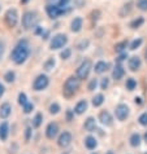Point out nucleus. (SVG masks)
I'll list each match as a JSON object with an SVG mask.
<instances>
[{"mask_svg": "<svg viewBox=\"0 0 147 154\" xmlns=\"http://www.w3.org/2000/svg\"><path fill=\"white\" fill-rule=\"evenodd\" d=\"M29 44L26 40H20L17 43V45L15 47L13 52H12V60L16 63H22L26 61V58L29 57Z\"/></svg>", "mask_w": 147, "mask_h": 154, "instance_id": "1", "label": "nucleus"}, {"mask_svg": "<svg viewBox=\"0 0 147 154\" xmlns=\"http://www.w3.org/2000/svg\"><path fill=\"white\" fill-rule=\"evenodd\" d=\"M37 21H38V17L35 12H26L22 17V26L25 30H29L37 23Z\"/></svg>", "mask_w": 147, "mask_h": 154, "instance_id": "2", "label": "nucleus"}, {"mask_svg": "<svg viewBox=\"0 0 147 154\" xmlns=\"http://www.w3.org/2000/svg\"><path fill=\"white\" fill-rule=\"evenodd\" d=\"M78 79L73 78V76H70V78L67 79L65 84H64V93H65L67 96H72L73 93H74L77 91V88H78Z\"/></svg>", "mask_w": 147, "mask_h": 154, "instance_id": "3", "label": "nucleus"}, {"mask_svg": "<svg viewBox=\"0 0 147 154\" xmlns=\"http://www.w3.org/2000/svg\"><path fill=\"white\" fill-rule=\"evenodd\" d=\"M91 70V61L90 60H86L81 63V66L77 69V76L78 79H86L89 76V72Z\"/></svg>", "mask_w": 147, "mask_h": 154, "instance_id": "4", "label": "nucleus"}, {"mask_svg": "<svg viewBox=\"0 0 147 154\" xmlns=\"http://www.w3.org/2000/svg\"><path fill=\"white\" fill-rule=\"evenodd\" d=\"M67 42H68L67 35H64V34H59V35L54 36L52 42H51V48L52 49H59V48H61V47L65 45Z\"/></svg>", "mask_w": 147, "mask_h": 154, "instance_id": "5", "label": "nucleus"}, {"mask_svg": "<svg viewBox=\"0 0 147 154\" xmlns=\"http://www.w3.org/2000/svg\"><path fill=\"white\" fill-rule=\"evenodd\" d=\"M47 13H48L51 18H57L60 14L64 13V7L56 5V4H50V5H47Z\"/></svg>", "mask_w": 147, "mask_h": 154, "instance_id": "6", "label": "nucleus"}, {"mask_svg": "<svg viewBox=\"0 0 147 154\" xmlns=\"http://www.w3.org/2000/svg\"><path fill=\"white\" fill-rule=\"evenodd\" d=\"M129 115V108L125 104H120L116 106V117L119 121H125Z\"/></svg>", "mask_w": 147, "mask_h": 154, "instance_id": "7", "label": "nucleus"}, {"mask_svg": "<svg viewBox=\"0 0 147 154\" xmlns=\"http://www.w3.org/2000/svg\"><path fill=\"white\" fill-rule=\"evenodd\" d=\"M17 17H18V14H17V11L16 9H9L5 13V22L9 27H15L16 23H17Z\"/></svg>", "mask_w": 147, "mask_h": 154, "instance_id": "8", "label": "nucleus"}, {"mask_svg": "<svg viewBox=\"0 0 147 154\" xmlns=\"http://www.w3.org/2000/svg\"><path fill=\"white\" fill-rule=\"evenodd\" d=\"M48 85V78L46 75H39L34 82V89L35 91H42Z\"/></svg>", "mask_w": 147, "mask_h": 154, "instance_id": "9", "label": "nucleus"}, {"mask_svg": "<svg viewBox=\"0 0 147 154\" xmlns=\"http://www.w3.org/2000/svg\"><path fill=\"white\" fill-rule=\"evenodd\" d=\"M57 143H59V145L61 148H67L68 145L72 143V135L69 134V132H63V134L60 135Z\"/></svg>", "mask_w": 147, "mask_h": 154, "instance_id": "10", "label": "nucleus"}, {"mask_svg": "<svg viewBox=\"0 0 147 154\" xmlns=\"http://www.w3.org/2000/svg\"><path fill=\"white\" fill-rule=\"evenodd\" d=\"M57 131H59V126H57V123H50L48 126H47V130H46V136L48 139H54L56 135H57Z\"/></svg>", "mask_w": 147, "mask_h": 154, "instance_id": "11", "label": "nucleus"}, {"mask_svg": "<svg viewBox=\"0 0 147 154\" xmlns=\"http://www.w3.org/2000/svg\"><path fill=\"white\" fill-rule=\"evenodd\" d=\"M139 67H141V58L139 57L134 56L129 60V69L132 71H136V70L139 69Z\"/></svg>", "mask_w": 147, "mask_h": 154, "instance_id": "12", "label": "nucleus"}, {"mask_svg": "<svg viewBox=\"0 0 147 154\" xmlns=\"http://www.w3.org/2000/svg\"><path fill=\"white\" fill-rule=\"evenodd\" d=\"M99 119H100V122L103 123V125H106V126H111L112 125V117H111V114L108 112H102L100 114H99Z\"/></svg>", "mask_w": 147, "mask_h": 154, "instance_id": "13", "label": "nucleus"}, {"mask_svg": "<svg viewBox=\"0 0 147 154\" xmlns=\"http://www.w3.org/2000/svg\"><path fill=\"white\" fill-rule=\"evenodd\" d=\"M11 105L8 104V102H5V104H3L2 106H0V117L2 118H8L9 117V114H11Z\"/></svg>", "mask_w": 147, "mask_h": 154, "instance_id": "14", "label": "nucleus"}, {"mask_svg": "<svg viewBox=\"0 0 147 154\" xmlns=\"http://www.w3.org/2000/svg\"><path fill=\"white\" fill-rule=\"evenodd\" d=\"M8 131H9V127H8V123L7 122H3L0 125V140H7L8 137Z\"/></svg>", "mask_w": 147, "mask_h": 154, "instance_id": "15", "label": "nucleus"}, {"mask_svg": "<svg viewBox=\"0 0 147 154\" xmlns=\"http://www.w3.org/2000/svg\"><path fill=\"white\" fill-rule=\"evenodd\" d=\"M82 27V18H80V17H77V18H74L72 21V31L74 32H78L80 30Z\"/></svg>", "mask_w": 147, "mask_h": 154, "instance_id": "16", "label": "nucleus"}, {"mask_svg": "<svg viewBox=\"0 0 147 154\" xmlns=\"http://www.w3.org/2000/svg\"><path fill=\"white\" fill-rule=\"evenodd\" d=\"M124 69L121 67L120 65H117L115 67V70H113V72H112V76H113V79H116V80H119V79H121L124 76Z\"/></svg>", "mask_w": 147, "mask_h": 154, "instance_id": "17", "label": "nucleus"}, {"mask_svg": "<svg viewBox=\"0 0 147 154\" xmlns=\"http://www.w3.org/2000/svg\"><path fill=\"white\" fill-rule=\"evenodd\" d=\"M86 109H87V102H86V101H80L78 104L76 105L74 112H76L77 114H82V113H85Z\"/></svg>", "mask_w": 147, "mask_h": 154, "instance_id": "18", "label": "nucleus"}, {"mask_svg": "<svg viewBox=\"0 0 147 154\" xmlns=\"http://www.w3.org/2000/svg\"><path fill=\"white\" fill-rule=\"evenodd\" d=\"M85 145L87 149H95V146H96V140H95L93 136H87V137L85 139Z\"/></svg>", "mask_w": 147, "mask_h": 154, "instance_id": "19", "label": "nucleus"}, {"mask_svg": "<svg viewBox=\"0 0 147 154\" xmlns=\"http://www.w3.org/2000/svg\"><path fill=\"white\" fill-rule=\"evenodd\" d=\"M108 67V63L103 62V61H99L96 65H95V72H98V74H102V72H104Z\"/></svg>", "mask_w": 147, "mask_h": 154, "instance_id": "20", "label": "nucleus"}, {"mask_svg": "<svg viewBox=\"0 0 147 154\" xmlns=\"http://www.w3.org/2000/svg\"><path fill=\"white\" fill-rule=\"evenodd\" d=\"M85 130L89 131V132L95 130V119L94 118H89L87 121L85 122Z\"/></svg>", "mask_w": 147, "mask_h": 154, "instance_id": "21", "label": "nucleus"}, {"mask_svg": "<svg viewBox=\"0 0 147 154\" xmlns=\"http://www.w3.org/2000/svg\"><path fill=\"white\" fill-rule=\"evenodd\" d=\"M141 144V136L138 134H133L130 137V145L132 146H138Z\"/></svg>", "mask_w": 147, "mask_h": 154, "instance_id": "22", "label": "nucleus"}, {"mask_svg": "<svg viewBox=\"0 0 147 154\" xmlns=\"http://www.w3.org/2000/svg\"><path fill=\"white\" fill-rule=\"evenodd\" d=\"M103 101H104V97H103V95H96V96L93 98L94 106H100L103 104Z\"/></svg>", "mask_w": 147, "mask_h": 154, "instance_id": "23", "label": "nucleus"}, {"mask_svg": "<svg viewBox=\"0 0 147 154\" xmlns=\"http://www.w3.org/2000/svg\"><path fill=\"white\" fill-rule=\"evenodd\" d=\"M54 67H55V60L54 58H48L46 61V63H44V69L47 71H50V70H52Z\"/></svg>", "mask_w": 147, "mask_h": 154, "instance_id": "24", "label": "nucleus"}, {"mask_svg": "<svg viewBox=\"0 0 147 154\" xmlns=\"http://www.w3.org/2000/svg\"><path fill=\"white\" fill-rule=\"evenodd\" d=\"M126 45H128V42H126V40H124V42L119 43V44H116V47H115L116 52H122V51L126 48Z\"/></svg>", "mask_w": 147, "mask_h": 154, "instance_id": "25", "label": "nucleus"}, {"mask_svg": "<svg viewBox=\"0 0 147 154\" xmlns=\"http://www.w3.org/2000/svg\"><path fill=\"white\" fill-rule=\"evenodd\" d=\"M142 23H143V18H142V17H139V18L134 20L133 22L130 23V27H132V29H138V27H139Z\"/></svg>", "mask_w": 147, "mask_h": 154, "instance_id": "26", "label": "nucleus"}, {"mask_svg": "<svg viewBox=\"0 0 147 154\" xmlns=\"http://www.w3.org/2000/svg\"><path fill=\"white\" fill-rule=\"evenodd\" d=\"M41 125H42V114H37L35 118L33 119V126L35 128H38Z\"/></svg>", "mask_w": 147, "mask_h": 154, "instance_id": "27", "label": "nucleus"}, {"mask_svg": "<svg viewBox=\"0 0 147 154\" xmlns=\"http://www.w3.org/2000/svg\"><path fill=\"white\" fill-rule=\"evenodd\" d=\"M136 85H137V82H136V80H134L133 78H130V79L126 80V88L129 89V91H133V89L136 88Z\"/></svg>", "mask_w": 147, "mask_h": 154, "instance_id": "28", "label": "nucleus"}, {"mask_svg": "<svg viewBox=\"0 0 147 154\" xmlns=\"http://www.w3.org/2000/svg\"><path fill=\"white\" fill-rule=\"evenodd\" d=\"M18 104L20 105H26L28 104V98H26V95H25V93H22L21 92L20 95H18Z\"/></svg>", "mask_w": 147, "mask_h": 154, "instance_id": "29", "label": "nucleus"}, {"mask_svg": "<svg viewBox=\"0 0 147 154\" xmlns=\"http://www.w3.org/2000/svg\"><path fill=\"white\" fill-rule=\"evenodd\" d=\"M4 79H5L7 82H9V83L13 82V80H15V72L13 71H8L7 74L4 75Z\"/></svg>", "mask_w": 147, "mask_h": 154, "instance_id": "30", "label": "nucleus"}, {"mask_svg": "<svg viewBox=\"0 0 147 154\" xmlns=\"http://www.w3.org/2000/svg\"><path fill=\"white\" fill-rule=\"evenodd\" d=\"M60 112V106L57 104H52L50 106V113L51 114H57Z\"/></svg>", "mask_w": 147, "mask_h": 154, "instance_id": "31", "label": "nucleus"}, {"mask_svg": "<svg viewBox=\"0 0 147 154\" xmlns=\"http://www.w3.org/2000/svg\"><path fill=\"white\" fill-rule=\"evenodd\" d=\"M138 8L141 11H147V0H138Z\"/></svg>", "mask_w": 147, "mask_h": 154, "instance_id": "32", "label": "nucleus"}, {"mask_svg": "<svg viewBox=\"0 0 147 154\" xmlns=\"http://www.w3.org/2000/svg\"><path fill=\"white\" fill-rule=\"evenodd\" d=\"M70 53H72V51L69 49V48H67V49H64V51H63L60 56H61V58L67 60V58H69V57H70Z\"/></svg>", "mask_w": 147, "mask_h": 154, "instance_id": "33", "label": "nucleus"}, {"mask_svg": "<svg viewBox=\"0 0 147 154\" xmlns=\"http://www.w3.org/2000/svg\"><path fill=\"white\" fill-rule=\"evenodd\" d=\"M142 44V39H136V40H134L133 43H132V45H130V49H137L138 48V47H139Z\"/></svg>", "mask_w": 147, "mask_h": 154, "instance_id": "34", "label": "nucleus"}, {"mask_svg": "<svg viewBox=\"0 0 147 154\" xmlns=\"http://www.w3.org/2000/svg\"><path fill=\"white\" fill-rule=\"evenodd\" d=\"M139 123L142 126H147V113H143L139 117Z\"/></svg>", "mask_w": 147, "mask_h": 154, "instance_id": "35", "label": "nucleus"}, {"mask_svg": "<svg viewBox=\"0 0 147 154\" xmlns=\"http://www.w3.org/2000/svg\"><path fill=\"white\" fill-rule=\"evenodd\" d=\"M96 85H98V82H96V79H93L91 82L89 83V91H94V89L96 88Z\"/></svg>", "mask_w": 147, "mask_h": 154, "instance_id": "36", "label": "nucleus"}, {"mask_svg": "<svg viewBox=\"0 0 147 154\" xmlns=\"http://www.w3.org/2000/svg\"><path fill=\"white\" fill-rule=\"evenodd\" d=\"M33 108H34V106H33V104H30V102H28L26 105H24V112L28 114V113H30V112H31V110H33Z\"/></svg>", "mask_w": 147, "mask_h": 154, "instance_id": "37", "label": "nucleus"}, {"mask_svg": "<svg viewBox=\"0 0 147 154\" xmlns=\"http://www.w3.org/2000/svg\"><path fill=\"white\" fill-rule=\"evenodd\" d=\"M87 45H89V40H82L80 44H78V48L80 49H85Z\"/></svg>", "mask_w": 147, "mask_h": 154, "instance_id": "38", "label": "nucleus"}, {"mask_svg": "<svg viewBox=\"0 0 147 154\" xmlns=\"http://www.w3.org/2000/svg\"><path fill=\"white\" fill-rule=\"evenodd\" d=\"M108 83H109V82H108V79H107V78L103 79V80H102V89H107Z\"/></svg>", "mask_w": 147, "mask_h": 154, "instance_id": "39", "label": "nucleus"}, {"mask_svg": "<svg viewBox=\"0 0 147 154\" xmlns=\"http://www.w3.org/2000/svg\"><path fill=\"white\" fill-rule=\"evenodd\" d=\"M70 2V0H59V3H57V5H60V7H65L67 4Z\"/></svg>", "mask_w": 147, "mask_h": 154, "instance_id": "40", "label": "nucleus"}, {"mask_svg": "<svg viewBox=\"0 0 147 154\" xmlns=\"http://www.w3.org/2000/svg\"><path fill=\"white\" fill-rule=\"evenodd\" d=\"M3 53H4V43L0 42V58L3 57Z\"/></svg>", "mask_w": 147, "mask_h": 154, "instance_id": "41", "label": "nucleus"}, {"mask_svg": "<svg viewBox=\"0 0 147 154\" xmlns=\"http://www.w3.org/2000/svg\"><path fill=\"white\" fill-rule=\"evenodd\" d=\"M30 134H31V130L26 128V141H29V139H30Z\"/></svg>", "mask_w": 147, "mask_h": 154, "instance_id": "42", "label": "nucleus"}, {"mask_svg": "<svg viewBox=\"0 0 147 154\" xmlns=\"http://www.w3.org/2000/svg\"><path fill=\"white\" fill-rule=\"evenodd\" d=\"M3 93H4V87H3V84L0 83V97L3 96Z\"/></svg>", "mask_w": 147, "mask_h": 154, "instance_id": "43", "label": "nucleus"}, {"mask_svg": "<svg viewBox=\"0 0 147 154\" xmlns=\"http://www.w3.org/2000/svg\"><path fill=\"white\" fill-rule=\"evenodd\" d=\"M128 56H126V54H121V56L119 57V61H122V60H125V58H126Z\"/></svg>", "mask_w": 147, "mask_h": 154, "instance_id": "44", "label": "nucleus"}, {"mask_svg": "<svg viewBox=\"0 0 147 154\" xmlns=\"http://www.w3.org/2000/svg\"><path fill=\"white\" fill-rule=\"evenodd\" d=\"M136 102H138V104H141V102H142V101H141V98H136Z\"/></svg>", "mask_w": 147, "mask_h": 154, "instance_id": "45", "label": "nucleus"}, {"mask_svg": "<svg viewBox=\"0 0 147 154\" xmlns=\"http://www.w3.org/2000/svg\"><path fill=\"white\" fill-rule=\"evenodd\" d=\"M106 154H115V153H113V152H112V150H109V152H107Z\"/></svg>", "mask_w": 147, "mask_h": 154, "instance_id": "46", "label": "nucleus"}, {"mask_svg": "<svg viewBox=\"0 0 147 154\" xmlns=\"http://www.w3.org/2000/svg\"><path fill=\"white\" fill-rule=\"evenodd\" d=\"M145 140H146V143H147V132L145 134Z\"/></svg>", "mask_w": 147, "mask_h": 154, "instance_id": "47", "label": "nucleus"}, {"mask_svg": "<svg viewBox=\"0 0 147 154\" xmlns=\"http://www.w3.org/2000/svg\"><path fill=\"white\" fill-rule=\"evenodd\" d=\"M21 2H22V3H28L29 0H21Z\"/></svg>", "mask_w": 147, "mask_h": 154, "instance_id": "48", "label": "nucleus"}, {"mask_svg": "<svg viewBox=\"0 0 147 154\" xmlns=\"http://www.w3.org/2000/svg\"><path fill=\"white\" fill-rule=\"evenodd\" d=\"M146 61H147V52H146Z\"/></svg>", "mask_w": 147, "mask_h": 154, "instance_id": "49", "label": "nucleus"}, {"mask_svg": "<svg viewBox=\"0 0 147 154\" xmlns=\"http://www.w3.org/2000/svg\"><path fill=\"white\" fill-rule=\"evenodd\" d=\"M63 154H68V153H63Z\"/></svg>", "mask_w": 147, "mask_h": 154, "instance_id": "50", "label": "nucleus"}, {"mask_svg": "<svg viewBox=\"0 0 147 154\" xmlns=\"http://www.w3.org/2000/svg\"><path fill=\"white\" fill-rule=\"evenodd\" d=\"M0 9H2V7H0Z\"/></svg>", "mask_w": 147, "mask_h": 154, "instance_id": "51", "label": "nucleus"}]
</instances>
